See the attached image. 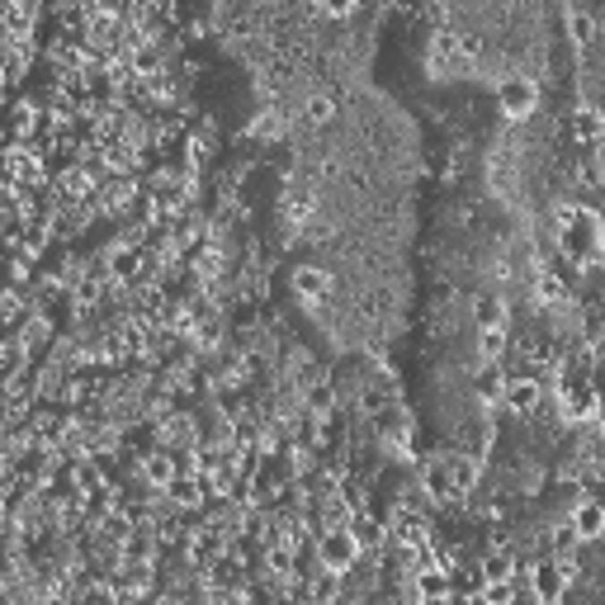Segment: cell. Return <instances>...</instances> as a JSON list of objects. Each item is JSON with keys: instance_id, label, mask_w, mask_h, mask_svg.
<instances>
[{"instance_id": "1", "label": "cell", "mask_w": 605, "mask_h": 605, "mask_svg": "<svg viewBox=\"0 0 605 605\" xmlns=\"http://www.w3.org/2000/svg\"><path fill=\"white\" fill-rule=\"evenodd\" d=\"M364 553V544H360V534L345 525V520H336V525H327L322 530V540H317V563L322 567H331V573H350L355 567V558Z\"/></svg>"}, {"instance_id": "2", "label": "cell", "mask_w": 605, "mask_h": 605, "mask_svg": "<svg viewBox=\"0 0 605 605\" xmlns=\"http://www.w3.org/2000/svg\"><path fill=\"white\" fill-rule=\"evenodd\" d=\"M567 577H573V558H558V563H540V567H530V586H534V596H540L544 605H553V601H563V596H567Z\"/></svg>"}, {"instance_id": "3", "label": "cell", "mask_w": 605, "mask_h": 605, "mask_svg": "<svg viewBox=\"0 0 605 605\" xmlns=\"http://www.w3.org/2000/svg\"><path fill=\"white\" fill-rule=\"evenodd\" d=\"M501 114H511V119H525V114H534V105H540V86H534L530 76H507L501 81Z\"/></svg>"}, {"instance_id": "4", "label": "cell", "mask_w": 605, "mask_h": 605, "mask_svg": "<svg viewBox=\"0 0 605 605\" xmlns=\"http://www.w3.org/2000/svg\"><path fill=\"white\" fill-rule=\"evenodd\" d=\"M501 402H507L516 416H534L544 402V388L534 374H516V379H507V388H501Z\"/></svg>"}, {"instance_id": "5", "label": "cell", "mask_w": 605, "mask_h": 605, "mask_svg": "<svg viewBox=\"0 0 605 605\" xmlns=\"http://www.w3.org/2000/svg\"><path fill=\"white\" fill-rule=\"evenodd\" d=\"M567 530L577 534V544H592L605 534V507L596 497H582L577 507H573V520H567Z\"/></svg>"}, {"instance_id": "6", "label": "cell", "mask_w": 605, "mask_h": 605, "mask_svg": "<svg viewBox=\"0 0 605 605\" xmlns=\"http://www.w3.org/2000/svg\"><path fill=\"white\" fill-rule=\"evenodd\" d=\"M294 294L308 302V308H317V302L331 294V275L322 270V265H298L294 270Z\"/></svg>"}, {"instance_id": "7", "label": "cell", "mask_w": 605, "mask_h": 605, "mask_svg": "<svg viewBox=\"0 0 605 605\" xmlns=\"http://www.w3.org/2000/svg\"><path fill=\"white\" fill-rule=\"evenodd\" d=\"M412 592L416 596H426V601H440L454 592V582L445 577V567H435V563H422L416 567V582H412Z\"/></svg>"}, {"instance_id": "8", "label": "cell", "mask_w": 605, "mask_h": 605, "mask_svg": "<svg viewBox=\"0 0 605 605\" xmlns=\"http://www.w3.org/2000/svg\"><path fill=\"white\" fill-rule=\"evenodd\" d=\"M473 322H478V331H507V302L501 298H478L473 302Z\"/></svg>"}, {"instance_id": "9", "label": "cell", "mask_w": 605, "mask_h": 605, "mask_svg": "<svg viewBox=\"0 0 605 605\" xmlns=\"http://www.w3.org/2000/svg\"><path fill=\"white\" fill-rule=\"evenodd\" d=\"M426 492L435 501H454V497H459V492H454V478H449V464L445 459H430L426 464Z\"/></svg>"}, {"instance_id": "10", "label": "cell", "mask_w": 605, "mask_h": 605, "mask_svg": "<svg viewBox=\"0 0 605 605\" xmlns=\"http://www.w3.org/2000/svg\"><path fill=\"white\" fill-rule=\"evenodd\" d=\"M5 171H10L14 184H33V180L43 175V161L33 157V151H10V157H5Z\"/></svg>"}, {"instance_id": "11", "label": "cell", "mask_w": 605, "mask_h": 605, "mask_svg": "<svg viewBox=\"0 0 605 605\" xmlns=\"http://www.w3.org/2000/svg\"><path fill=\"white\" fill-rule=\"evenodd\" d=\"M601 128H605V124H601V109H596V105H582V109L573 114V132H577L582 147H596V142H601Z\"/></svg>"}, {"instance_id": "12", "label": "cell", "mask_w": 605, "mask_h": 605, "mask_svg": "<svg viewBox=\"0 0 605 605\" xmlns=\"http://www.w3.org/2000/svg\"><path fill=\"white\" fill-rule=\"evenodd\" d=\"M567 38H573V47H592L596 43V14H586V10H567Z\"/></svg>"}, {"instance_id": "13", "label": "cell", "mask_w": 605, "mask_h": 605, "mask_svg": "<svg viewBox=\"0 0 605 605\" xmlns=\"http://www.w3.org/2000/svg\"><path fill=\"white\" fill-rule=\"evenodd\" d=\"M445 464H449V478H454V492H473V482H478V464L468 459V454H445Z\"/></svg>"}, {"instance_id": "14", "label": "cell", "mask_w": 605, "mask_h": 605, "mask_svg": "<svg viewBox=\"0 0 605 605\" xmlns=\"http://www.w3.org/2000/svg\"><path fill=\"white\" fill-rule=\"evenodd\" d=\"M142 478L151 482V487H171L175 482V459L166 449H157L151 459H142Z\"/></svg>"}, {"instance_id": "15", "label": "cell", "mask_w": 605, "mask_h": 605, "mask_svg": "<svg viewBox=\"0 0 605 605\" xmlns=\"http://www.w3.org/2000/svg\"><path fill=\"white\" fill-rule=\"evenodd\" d=\"M558 223H563V232H573L567 223H577V209H558ZM582 242H586V246L596 242V217H592V213H582ZM573 246H577L573 237H563V251H573Z\"/></svg>"}, {"instance_id": "16", "label": "cell", "mask_w": 605, "mask_h": 605, "mask_svg": "<svg viewBox=\"0 0 605 605\" xmlns=\"http://www.w3.org/2000/svg\"><path fill=\"white\" fill-rule=\"evenodd\" d=\"M302 119H308V128H327L336 119V99L331 95H312L308 109H302Z\"/></svg>"}, {"instance_id": "17", "label": "cell", "mask_w": 605, "mask_h": 605, "mask_svg": "<svg viewBox=\"0 0 605 605\" xmlns=\"http://www.w3.org/2000/svg\"><path fill=\"white\" fill-rule=\"evenodd\" d=\"M317 209V194H312V184H294L289 190V217L298 223V217H308Z\"/></svg>"}, {"instance_id": "18", "label": "cell", "mask_w": 605, "mask_h": 605, "mask_svg": "<svg viewBox=\"0 0 605 605\" xmlns=\"http://www.w3.org/2000/svg\"><path fill=\"white\" fill-rule=\"evenodd\" d=\"M308 596H317V601H331V596H341V573H331V567H322V577L312 582V592Z\"/></svg>"}, {"instance_id": "19", "label": "cell", "mask_w": 605, "mask_h": 605, "mask_svg": "<svg viewBox=\"0 0 605 605\" xmlns=\"http://www.w3.org/2000/svg\"><path fill=\"white\" fill-rule=\"evenodd\" d=\"M478 350H482V360H497L501 350H507V331H478Z\"/></svg>"}, {"instance_id": "20", "label": "cell", "mask_w": 605, "mask_h": 605, "mask_svg": "<svg viewBox=\"0 0 605 605\" xmlns=\"http://www.w3.org/2000/svg\"><path fill=\"white\" fill-rule=\"evenodd\" d=\"M62 194H66V199H86V194H90V175H86V171H72V175L62 180Z\"/></svg>"}, {"instance_id": "21", "label": "cell", "mask_w": 605, "mask_h": 605, "mask_svg": "<svg viewBox=\"0 0 605 605\" xmlns=\"http://www.w3.org/2000/svg\"><path fill=\"white\" fill-rule=\"evenodd\" d=\"M355 10H360V0H322V14H331V20H345Z\"/></svg>"}, {"instance_id": "22", "label": "cell", "mask_w": 605, "mask_h": 605, "mask_svg": "<svg viewBox=\"0 0 605 605\" xmlns=\"http://www.w3.org/2000/svg\"><path fill=\"white\" fill-rule=\"evenodd\" d=\"M487 577H511V563L507 558H492V563H487Z\"/></svg>"}]
</instances>
